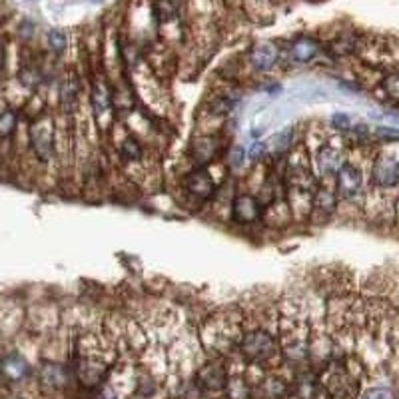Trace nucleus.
Instances as JSON below:
<instances>
[{
  "instance_id": "nucleus-21",
  "label": "nucleus",
  "mask_w": 399,
  "mask_h": 399,
  "mask_svg": "<svg viewBox=\"0 0 399 399\" xmlns=\"http://www.w3.org/2000/svg\"><path fill=\"white\" fill-rule=\"evenodd\" d=\"M354 52V41L349 38H340V41H333L330 44V55L331 56H347Z\"/></svg>"
},
{
  "instance_id": "nucleus-3",
  "label": "nucleus",
  "mask_w": 399,
  "mask_h": 399,
  "mask_svg": "<svg viewBox=\"0 0 399 399\" xmlns=\"http://www.w3.org/2000/svg\"><path fill=\"white\" fill-rule=\"evenodd\" d=\"M326 389L330 391L333 399H354L358 396L359 384L358 379H354V375L345 372L344 368H335L328 373Z\"/></svg>"
},
{
  "instance_id": "nucleus-7",
  "label": "nucleus",
  "mask_w": 399,
  "mask_h": 399,
  "mask_svg": "<svg viewBox=\"0 0 399 399\" xmlns=\"http://www.w3.org/2000/svg\"><path fill=\"white\" fill-rule=\"evenodd\" d=\"M373 182L379 188H393L399 184V162L393 156H379L372 168Z\"/></svg>"
},
{
  "instance_id": "nucleus-19",
  "label": "nucleus",
  "mask_w": 399,
  "mask_h": 399,
  "mask_svg": "<svg viewBox=\"0 0 399 399\" xmlns=\"http://www.w3.org/2000/svg\"><path fill=\"white\" fill-rule=\"evenodd\" d=\"M382 86H384L387 98H391L393 102H399V74H387Z\"/></svg>"
},
{
  "instance_id": "nucleus-2",
  "label": "nucleus",
  "mask_w": 399,
  "mask_h": 399,
  "mask_svg": "<svg viewBox=\"0 0 399 399\" xmlns=\"http://www.w3.org/2000/svg\"><path fill=\"white\" fill-rule=\"evenodd\" d=\"M30 144L36 158L41 162H48L55 152V128L52 120L48 116L38 118L34 124L30 126Z\"/></svg>"
},
{
  "instance_id": "nucleus-13",
  "label": "nucleus",
  "mask_w": 399,
  "mask_h": 399,
  "mask_svg": "<svg viewBox=\"0 0 399 399\" xmlns=\"http://www.w3.org/2000/svg\"><path fill=\"white\" fill-rule=\"evenodd\" d=\"M78 98H80V84H78L74 74H70L62 80V104L68 110H74L78 104Z\"/></svg>"
},
{
  "instance_id": "nucleus-15",
  "label": "nucleus",
  "mask_w": 399,
  "mask_h": 399,
  "mask_svg": "<svg viewBox=\"0 0 399 399\" xmlns=\"http://www.w3.org/2000/svg\"><path fill=\"white\" fill-rule=\"evenodd\" d=\"M27 372V361L20 358V356H16V354L8 356L6 361H4V373H6V377H10V379H20Z\"/></svg>"
},
{
  "instance_id": "nucleus-25",
  "label": "nucleus",
  "mask_w": 399,
  "mask_h": 399,
  "mask_svg": "<svg viewBox=\"0 0 399 399\" xmlns=\"http://www.w3.org/2000/svg\"><path fill=\"white\" fill-rule=\"evenodd\" d=\"M361 399H396V396L387 387H372L361 396Z\"/></svg>"
},
{
  "instance_id": "nucleus-12",
  "label": "nucleus",
  "mask_w": 399,
  "mask_h": 399,
  "mask_svg": "<svg viewBox=\"0 0 399 399\" xmlns=\"http://www.w3.org/2000/svg\"><path fill=\"white\" fill-rule=\"evenodd\" d=\"M224 377H226V373H224L220 365L210 363V365H206V368L200 372L198 382H200V386L206 387V389H220V387L224 386Z\"/></svg>"
},
{
  "instance_id": "nucleus-27",
  "label": "nucleus",
  "mask_w": 399,
  "mask_h": 399,
  "mask_svg": "<svg viewBox=\"0 0 399 399\" xmlns=\"http://www.w3.org/2000/svg\"><path fill=\"white\" fill-rule=\"evenodd\" d=\"M375 136L379 138V140L396 142V140H399V130H393V128H377V130H375Z\"/></svg>"
},
{
  "instance_id": "nucleus-20",
  "label": "nucleus",
  "mask_w": 399,
  "mask_h": 399,
  "mask_svg": "<svg viewBox=\"0 0 399 399\" xmlns=\"http://www.w3.org/2000/svg\"><path fill=\"white\" fill-rule=\"evenodd\" d=\"M48 46L55 50L56 55L64 52V48H66V34L62 30H58V28H52L48 32Z\"/></svg>"
},
{
  "instance_id": "nucleus-4",
  "label": "nucleus",
  "mask_w": 399,
  "mask_h": 399,
  "mask_svg": "<svg viewBox=\"0 0 399 399\" xmlns=\"http://www.w3.org/2000/svg\"><path fill=\"white\" fill-rule=\"evenodd\" d=\"M263 204L260 198L252 194H240L232 202V218L238 224H254L262 218Z\"/></svg>"
},
{
  "instance_id": "nucleus-10",
  "label": "nucleus",
  "mask_w": 399,
  "mask_h": 399,
  "mask_svg": "<svg viewBox=\"0 0 399 399\" xmlns=\"http://www.w3.org/2000/svg\"><path fill=\"white\" fill-rule=\"evenodd\" d=\"M316 166L319 170V174L330 176V174H338V170L342 168V160H340V152L338 148H333L330 144L321 146L316 154Z\"/></svg>"
},
{
  "instance_id": "nucleus-14",
  "label": "nucleus",
  "mask_w": 399,
  "mask_h": 399,
  "mask_svg": "<svg viewBox=\"0 0 399 399\" xmlns=\"http://www.w3.org/2000/svg\"><path fill=\"white\" fill-rule=\"evenodd\" d=\"M180 13V0H156L154 4V14L160 22H170L174 20Z\"/></svg>"
},
{
  "instance_id": "nucleus-17",
  "label": "nucleus",
  "mask_w": 399,
  "mask_h": 399,
  "mask_svg": "<svg viewBox=\"0 0 399 399\" xmlns=\"http://www.w3.org/2000/svg\"><path fill=\"white\" fill-rule=\"evenodd\" d=\"M16 124H18V112L13 110V108H4L2 116H0V136L8 140L16 130Z\"/></svg>"
},
{
  "instance_id": "nucleus-11",
  "label": "nucleus",
  "mask_w": 399,
  "mask_h": 399,
  "mask_svg": "<svg viewBox=\"0 0 399 399\" xmlns=\"http://www.w3.org/2000/svg\"><path fill=\"white\" fill-rule=\"evenodd\" d=\"M41 384L48 389H60L66 386V372L62 365L46 363L41 370Z\"/></svg>"
},
{
  "instance_id": "nucleus-16",
  "label": "nucleus",
  "mask_w": 399,
  "mask_h": 399,
  "mask_svg": "<svg viewBox=\"0 0 399 399\" xmlns=\"http://www.w3.org/2000/svg\"><path fill=\"white\" fill-rule=\"evenodd\" d=\"M335 192H331V190H326V188H321V190H317L316 198H314V206L316 210L319 212H324V214H328L330 216L331 212L335 210Z\"/></svg>"
},
{
  "instance_id": "nucleus-18",
  "label": "nucleus",
  "mask_w": 399,
  "mask_h": 399,
  "mask_svg": "<svg viewBox=\"0 0 399 399\" xmlns=\"http://www.w3.org/2000/svg\"><path fill=\"white\" fill-rule=\"evenodd\" d=\"M214 152H216V146H214V142L208 138V140H200V142H196V146H194V158H198V160H202V162H208L212 156H214Z\"/></svg>"
},
{
  "instance_id": "nucleus-23",
  "label": "nucleus",
  "mask_w": 399,
  "mask_h": 399,
  "mask_svg": "<svg viewBox=\"0 0 399 399\" xmlns=\"http://www.w3.org/2000/svg\"><path fill=\"white\" fill-rule=\"evenodd\" d=\"M112 98L110 94H108V90L104 88V86H96L94 88V108H96L98 112L100 110H106L108 106H110Z\"/></svg>"
},
{
  "instance_id": "nucleus-8",
  "label": "nucleus",
  "mask_w": 399,
  "mask_h": 399,
  "mask_svg": "<svg viewBox=\"0 0 399 399\" xmlns=\"http://www.w3.org/2000/svg\"><path fill=\"white\" fill-rule=\"evenodd\" d=\"M252 64L258 70H270L274 68L280 60V48L275 46L274 42H258L252 48Z\"/></svg>"
},
{
  "instance_id": "nucleus-1",
  "label": "nucleus",
  "mask_w": 399,
  "mask_h": 399,
  "mask_svg": "<svg viewBox=\"0 0 399 399\" xmlns=\"http://www.w3.org/2000/svg\"><path fill=\"white\" fill-rule=\"evenodd\" d=\"M240 351L248 361H268L277 354V342L272 333L262 330L249 331L240 342Z\"/></svg>"
},
{
  "instance_id": "nucleus-26",
  "label": "nucleus",
  "mask_w": 399,
  "mask_h": 399,
  "mask_svg": "<svg viewBox=\"0 0 399 399\" xmlns=\"http://www.w3.org/2000/svg\"><path fill=\"white\" fill-rule=\"evenodd\" d=\"M331 126H333L335 130H342V132H347V130L354 128L351 118H349L347 114H333V116H331Z\"/></svg>"
},
{
  "instance_id": "nucleus-5",
  "label": "nucleus",
  "mask_w": 399,
  "mask_h": 399,
  "mask_svg": "<svg viewBox=\"0 0 399 399\" xmlns=\"http://www.w3.org/2000/svg\"><path fill=\"white\" fill-rule=\"evenodd\" d=\"M184 190L196 200L206 202L216 194V182L206 168H198L184 178Z\"/></svg>"
},
{
  "instance_id": "nucleus-24",
  "label": "nucleus",
  "mask_w": 399,
  "mask_h": 399,
  "mask_svg": "<svg viewBox=\"0 0 399 399\" xmlns=\"http://www.w3.org/2000/svg\"><path fill=\"white\" fill-rule=\"evenodd\" d=\"M20 80L24 86L28 88H36L38 82H41V74H38V70L36 68H24L20 72Z\"/></svg>"
},
{
  "instance_id": "nucleus-6",
  "label": "nucleus",
  "mask_w": 399,
  "mask_h": 399,
  "mask_svg": "<svg viewBox=\"0 0 399 399\" xmlns=\"http://www.w3.org/2000/svg\"><path fill=\"white\" fill-rule=\"evenodd\" d=\"M361 172L354 164H342V168L335 174V192L344 200H351L361 192Z\"/></svg>"
},
{
  "instance_id": "nucleus-9",
  "label": "nucleus",
  "mask_w": 399,
  "mask_h": 399,
  "mask_svg": "<svg viewBox=\"0 0 399 399\" xmlns=\"http://www.w3.org/2000/svg\"><path fill=\"white\" fill-rule=\"evenodd\" d=\"M319 50H321L319 42L310 38V36H302V38L291 42V46H289V58H291V62H296V64H307V62H312V60L319 55Z\"/></svg>"
},
{
  "instance_id": "nucleus-22",
  "label": "nucleus",
  "mask_w": 399,
  "mask_h": 399,
  "mask_svg": "<svg viewBox=\"0 0 399 399\" xmlns=\"http://www.w3.org/2000/svg\"><path fill=\"white\" fill-rule=\"evenodd\" d=\"M120 152H122V156H124L126 160H138L142 156V146L138 144L134 138H126Z\"/></svg>"
}]
</instances>
